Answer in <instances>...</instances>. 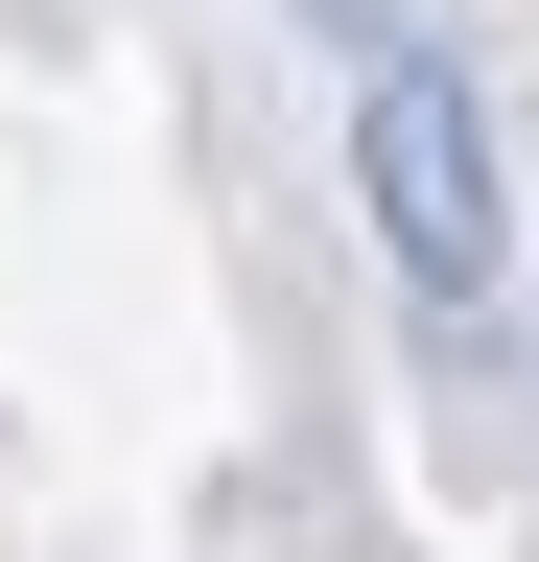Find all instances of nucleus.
Returning <instances> with one entry per match:
<instances>
[{
    "label": "nucleus",
    "mask_w": 539,
    "mask_h": 562,
    "mask_svg": "<svg viewBox=\"0 0 539 562\" xmlns=\"http://www.w3.org/2000/svg\"><path fill=\"white\" fill-rule=\"evenodd\" d=\"M352 188H375V235H398L423 305L493 281V117H469L446 47H375V70H352Z\"/></svg>",
    "instance_id": "nucleus-1"
},
{
    "label": "nucleus",
    "mask_w": 539,
    "mask_h": 562,
    "mask_svg": "<svg viewBox=\"0 0 539 562\" xmlns=\"http://www.w3.org/2000/svg\"><path fill=\"white\" fill-rule=\"evenodd\" d=\"M305 24H375V0H305Z\"/></svg>",
    "instance_id": "nucleus-2"
}]
</instances>
